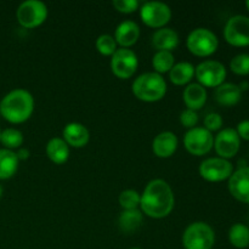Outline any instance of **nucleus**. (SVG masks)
<instances>
[{
  "mask_svg": "<svg viewBox=\"0 0 249 249\" xmlns=\"http://www.w3.org/2000/svg\"><path fill=\"white\" fill-rule=\"evenodd\" d=\"M174 204V192L169 184L162 179L151 180L141 195V212L150 218H165L172 213Z\"/></svg>",
  "mask_w": 249,
  "mask_h": 249,
  "instance_id": "f257e3e1",
  "label": "nucleus"
},
{
  "mask_svg": "<svg viewBox=\"0 0 249 249\" xmlns=\"http://www.w3.org/2000/svg\"><path fill=\"white\" fill-rule=\"evenodd\" d=\"M33 111L34 99L24 89L11 90L0 101V113L10 123L19 124L28 121Z\"/></svg>",
  "mask_w": 249,
  "mask_h": 249,
  "instance_id": "f03ea898",
  "label": "nucleus"
},
{
  "mask_svg": "<svg viewBox=\"0 0 249 249\" xmlns=\"http://www.w3.org/2000/svg\"><path fill=\"white\" fill-rule=\"evenodd\" d=\"M135 97L143 102H157L165 96L167 83L164 78L156 72H147L139 75L131 85Z\"/></svg>",
  "mask_w": 249,
  "mask_h": 249,
  "instance_id": "7ed1b4c3",
  "label": "nucleus"
},
{
  "mask_svg": "<svg viewBox=\"0 0 249 249\" xmlns=\"http://www.w3.org/2000/svg\"><path fill=\"white\" fill-rule=\"evenodd\" d=\"M215 243V233L211 225L203 221L192 223L182 233L185 249H212Z\"/></svg>",
  "mask_w": 249,
  "mask_h": 249,
  "instance_id": "20e7f679",
  "label": "nucleus"
},
{
  "mask_svg": "<svg viewBox=\"0 0 249 249\" xmlns=\"http://www.w3.org/2000/svg\"><path fill=\"white\" fill-rule=\"evenodd\" d=\"M189 51L199 57L213 55L219 46L218 36L207 28H196L189 34L186 40Z\"/></svg>",
  "mask_w": 249,
  "mask_h": 249,
  "instance_id": "39448f33",
  "label": "nucleus"
},
{
  "mask_svg": "<svg viewBox=\"0 0 249 249\" xmlns=\"http://www.w3.org/2000/svg\"><path fill=\"white\" fill-rule=\"evenodd\" d=\"M16 17L18 23L24 28H36L45 22L48 7L39 0H27L17 7Z\"/></svg>",
  "mask_w": 249,
  "mask_h": 249,
  "instance_id": "423d86ee",
  "label": "nucleus"
},
{
  "mask_svg": "<svg viewBox=\"0 0 249 249\" xmlns=\"http://www.w3.org/2000/svg\"><path fill=\"white\" fill-rule=\"evenodd\" d=\"M195 75H196L198 84L204 88H218L223 83H225L226 72L225 66L215 60H207L199 63L195 67Z\"/></svg>",
  "mask_w": 249,
  "mask_h": 249,
  "instance_id": "0eeeda50",
  "label": "nucleus"
},
{
  "mask_svg": "<svg viewBox=\"0 0 249 249\" xmlns=\"http://www.w3.org/2000/svg\"><path fill=\"white\" fill-rule=\"evenodd\" d=\"M199 175L209 182H220L230 179L233 173V165L230 160L220 157L207 158L199 164Z\"/></svg>",
  "mask_w": 249,
  "mask_h": 249,
  "instance_id": "6e6552de",
  "label": "nucleus"
},
{
  "mask_svg": "<svg viewBox=\"0 0 249 249\" xmlns=\"http://www.w3.org/2000/svg\"><path fill=\"white\" fill-rule=\"evenodd\" d=\"M184 145L191 155L204 156L214 147V136L204 126H195L185 134Z\"/></svg>",
  "mask_w": 249,
  "mask_h": 249,
  "instance_id": "1a4fd4ad",
  "label": "nucleus"
},
{
  "mask_svg": "<svg viewBox=\"0 0 249 249\" xmlns=\"http://www.w3.org/2000/svg\"><path fill=\"white\" fill-rule=\"evenodd\" d=\"M224 38L236 48L249 46V17L236 15L229 18L224 28Z\"/></svg>",
  "mask_w": 249,
  "mask_h": 249,
  "instance_id": "9d476101",
  "label": "nucleus"
},
{
  "mask_svg": "<svg viewBox=\"0 0 249 249\" xmlns=\"http://www.w3.org/2000/svg\"><path fill=\"white\" fill-rule=\"evenodd\" d=\"M139 67V58L130 49H117L111 56V71L119 79H129Z\"/></svg>",
  "mask_w": 249,
  "mask_h": 249,
  "instance_id": "9b49d317",
  "label": "nucleus"
},
{
  "mask_svg": "<svg viewBox=\"0 0 249 249\" xmlns=\"http://www.w3.org/2000/svg\"><path fill=\"white\" fill-rule=\"evenodd\" d=\"M141 21L151 28H163L172 18V10L160 1H147L140 7Z\"/></svg>",
  "mask_w": 249,
  "mask_h": 249,
  "instance_id": "f8f14e48",
  "label": "nucleus"
},
{
  "mask_svg": "<svg viewBox=\"0 0 249 249\" xmlns=\"http://www.w3.org/2000/svg\"><path fill=\"white\" fill-rule=\"evenodd\" d=\"M241 147V139L235 129H221L214 138V148L216 155L224 160L233 158L238 153Z\"/></svg>",
  "mask_w": 249,
  "mask_h": 249,
  "instance_id": "ddd939ff",
  "label": "nucleus"
},
{
  "mask_svg": "<svg viewBox=\"0 0 249 249\" xmlns=\"http://www.w3.org/2000/svg\"><path fill=\"white\" fill-rule=\"evenodd\" d=\"M231 196L242 203L249 204V167H241L229 179Z\"/></svg>",
  "mask_w": 249,
  "mask_h": 249,
  "instance_id": "4468645a",
  "label": "nucleus"
},
{
  "mask_svg": "<svg viewBox=\"0 0 249 249\" xmlns=\"http://www.w3.org/2000/svg\"><path fill=\"white\" fill-rule=\"evenodd\" d=\"M63 140L68 146L75 148H82L88 145L90 140V133L85 125L82 123H68L62 130Z\"/></svg>",
  "mask_w": 249,
  "mask_h": 249,
  "instance_id": "2eb2a0df",
  "label": "nucleus"
},
{
  "mask_svg": "<svg viewBox=\"0 0 249 249\" xmlns=\"http://www.w3.org/2000/svg\"><path fill=\"white\" fill-rule=\"evenodd\" d=\"M178 145L179 140L174 133L162 131L153 139L152 150L158 158H169L175 153Z\"/></svg>",
  "mask_w": 249,
  "mask_h": 249,
  "instance_id": "dca6fc26",
  "label": "nucleus"
},
{
  "mask_svg": "<svg viewBox=\"0 0 249 249\" xmlns=\"http://www.w3.org/2000/svg\"><path fill=\"white\" fill-rule=\"evenodd\" d=\"M140 38V27L134 21H123L114 32V40L122 48H130Z\"/></svg>",
  "mask_w": 249,
  "mask_h": 249,
  "instance_id": "f3484780",
  "label": "nucleus"
},
{
  "mask_svg": "<svg viewBox=\"0 0 249 249\" xmlns=\"http://www.w3.org/2000/svg\"><path fill=\"white\" fill-rule=\"evenodd\" d=\"M180 43L179 34L173 28H163L157 29L152 36V45L157 51H170L178 48Z\"/></svg>",
  "mask_w": 249,
  "mask_h": 249,
  "instance_id": "a211bd4d",
  "label": "nucleus"
},
{
  "mask_svg": "<svg viewBox=\"0 0 249 249\" xmlns=\"http://www.w3.org/2000/svg\"><path fill=\"white\" fill-rule=\"evenodd\" d=\"M207 97H208V94H207L206 88L202 87L198 83H190L185 88L184 95H182V99H184L187 108L196 112L206 105Z\"/></svg>",
  "mask_w": 249,
  "mask_h": 249,
  "instance_id": "6ab92c4d",
  "label": "nucleus"
},
{
  "mask_svg": "<svg viewBox=\"0 0 249 249\" xmlns=\"http://www.w3.org/2000/svg\"><path fill=\"white\" fill-rule=\"evenodd\" d=\"M214 96H215L216 102L221 106L232 107L241 101L242 91L240 87L233 83H223L218 88H215Z\"/></svg>",
  "mask_w": 249,
  "mask_h": 249,
  "instance_id": "aec40b11",
  "label": "nucleus"
},
{
  "mask_svg": "<svg viewBox=\"0 0 249 249\" xmlns=\"http://www.w3.org/2000/svg\"><path fill=\"white\" fill-rule=\"evenodd\" d=\"M46 156L55 164H63L70 158V146L61 138H53L46 145Z\"/></svg>",
  "mask_w": 249,
  "mask_h": 249,
  "instance_id": "412c9836",
  "label": "nucleus"
},
{
  "mask_svg": "<svg viewBox=\"0 0 249 249\" xmlns=\"http://www.w3.org/2000/svg\"><path fill=\"white\" fill-rule=\"evenodd\" d=\"M18 162L15 151L0 148V180H6L14 177L18 169Z\"/></svg>",
  "mask_w": 249,
  "mask_h": 249,
  "instance_id": "4be33fe9",
  "label": "nucleus"
},
{
  "mask_svg": "<svg viewBox=\"0 0 249 249\" xmlns=\"http://www.w3.org/2000/svg\"><path fill=\"white\" fill-rule=\"evenodd\" d=\"M194 77L195 67L192 66V63L186 62V61L175 63L172 70L169 71L170 82L175 85H179V87H182V85L186 84L189 85Z\"/></svg>",
  "mask_w": 249,
  "mask_h": 249,
  "instance_id": "5701e85b",
  "label": "nucleus"
},
{
  "mask_svg": "<svg viewBox=\"0 0 249 249\" xmlns=\"http://www.w3.org/2000/svg\"><path fill=\"white\" fill-rule=\"evenodd\" d=\"M143 215L142 212L139 209H133V211H123L119 215L118 225L122 232L124 233H133L142 225Z\"/></svg>",
  "mask_w": 249,
  "mask_h": 249,
  "instance_id": "b1692460",
  "label": "nucleus"
},
{
  "mask_svg": "<svg viewBox=\"0 0 249 249\" xmlns=\"http://www.w3.org/2000/svg\"><path fill=\"white\" fill-rule=\"evenodd\" d=\"M229 241L235 248L245 249L249 247V228L245 224H233L229 230Z\"/></svg>",
  "mask_w": 249,
  "mask_h": 249,
  "instance_id": "393cba45",
  "label": "nucleus"
},
{
  "mask_svg": "<svg viewBox=\"0 0 249 249\" xmlns=\"http://www.w3.org/2000/svg\"><path fill=\"white\" fill-rule=\"evenodd\" d=\"M174 65L175 58L170 51H157L152 58V66L158 74L169 72Z\"/></svg>",
  "mask_w": 249,
  "mask_h": 249,
  "instance_id": "a878e982",
  "label": "nucleus"
},
{
  "mask_svg": "<svg viewBox=\"0 0 249 249\" xmlns=\"http://www.w3.org/2000/svg\"><path fill=\"white\" fill-rule=\"evenodd\" d=\"M0 142L5 146L7 150H18L23 143V134L15 128H7L1 131L0 135Z\"/></svg>",
  "mask_w": 249,
  "mask_h": 249,
  "instance_id": "bb28decb",
  "label": "nucleus"
},
{
  "mask_svg": "<svg viewBox=\"0 0 249 249\" xmlns=\"http://www.w3.org/2000/svg\"><path fill=\"white\" fill-rule=\"evenodd\" d=\"M141 195L135 190H124L119 195V204L123 211H133L140 207Z\"/></svg>",
  "mask_w": 249,
  "mask_h": 249,
  "instance_id": "cd10ccee",
  "label": "nucleus"
},
{
  "mask_svg": "<svg viewBox=\"0 0 249 249\" xmlns=\"http://www.w3.org/2000/svg\"><path fill=\"white\" fill-rule=\"evenodd\" d=\"M96 49L101 55L112 56L117 50V43L114 36L109 34H101L96 39Z\"/></svg>",
  "mask_w": 249,
  "mask_h": 249,
  "instance_id": "c85d7f7f",
  "label": "nucleus"
},
{
  "mask_svg": "<svg viewBox=\"0 0 249 249\" xmlns=\"http://www.w3.org/2000/svg\"><path fill=\"white\" fill-rule=\"evenodd\" d=\"M230 68L235 74L248 75L249 74V53H238L231 60Z\"/></svg>",
  "mask_w": 249,
  "mask_h": 249,
  "instance_id": "c756f323",
  "label": "nucleus"
},
{
  "mask_svg": "<svg viewBox=\"0 0 249 249\" xmlns=\"http://www.w3.org/2000/svg\"><path fill=\"white\" fill-rule=\"evenodd\" d=\"M112 5L117 11L122 12V14H131L139 9L140 2L138 0H114Z\"/></svg>",
  "mask_w": 249,
  "mask_h": 249,
  "instance_id": "7c9ffc66",
  "label": "nucleus"
},
{
  "mask_svg": "<svg viewBox=\"0 0 249 249\" xmlns=\"http://www.w3.org/2000/svg\"><path fill=\"white\" fill-rule=\"evenodd\" d=\"M180 123L187 129H192L197 125L198 123V113L196 111H192V109H184V111L180 113Z\"/></svg>",
  "mask_w": 249,
  "mask_h": 249,
  "instance_id": "2f4dec72",
  "label": "nucleus"
},
{
  "mask_svg": "<svg viewBox=\"0 0 249 249\" xmlns=\"http://www.w3.org/2000/svg\"><path fill=\"white\" fill-rule=\"evenodd\" d=\"M223 123L224 121L219 113H209L204 118V128L211 131V133L220 130Z\"/></svg>",
  "mask_w": 249,
  "mask_h": 249,
  "instance_id": "473e14b6",
  "label": "nucleus"
},
{
  "mask_svg": "<svg viewBox=\"0 0 249 249\" xmlns=\"http://www.w3.org/2000/svg\"><path fill=\"white\" fill-rule=\"evenodd\" d=\"M235 130L238 134V136H240V139L249 141V119L240 122L237 124V126H236Z\"/></svg>",
  "mask_w": 249,
  "mask_h": 249,
  "instance_id": "72a5a7b5",
  "label": "nucleus"
},
{
  "mask_svg": "<svg viewBox=\"0 0 249 249\" xmlns=\"http://www.w3.org/2000/svg\"><path fill=\"white\" fill-rule=\"evenodd\" d=\"M29 155H31L29 150H27V148H24V147H19L16 152V156H17V158H18V160H28Z\"/></svg>",
  "mask_w": 249,
  "mask_h": 249,
  "instance_id": "f704fd0d",
  "label": "nucleus"
},
{
  "mask_svg": "<svg viewBox=\"0 0 249 249\" xmlns=\"http://www.w3.org/2000/svg\"><path fill=\"white\" fill-rule=\"evenodd\" d=\"M2 194H4V189H2V186L0 185V198L2 197Z\"/></svg>",
  "mask_w": 249,
  "mask_h": 249,
  "instance_id": "c9c22d12",
  "label": "nucleus"
},
{
  "mask_svg": "<svg viewBox=\"0 0 249 249\" xmlns=\"http://www.w3.org/2000/svg\"><path fill=\"white\" fill-rule=\"evenodd\" d=\"M246 6H247V9H248V11H249V0H248V1H246Z\"/></svg>",
  "mask_w": 249,
  "mask_h": 249,
  "instance_id": "e433bc0d",
  "label": "nucleus"
},
{
  "mask_svg": "<svg viewBox=\"0 0 249 249\" xmlns=\"http://www.w3.org/2000/svg\"><path fill=\"white\" fill-rule=\"evenodd\" d=\"M130 249H140V248H130Z\"/></svg>",
  "mask_w": 249,
  "mask_h": 249,
  "instance_id": "4c0bfd02",
  "label": "nucleus"
},
{
  "mask_svg": "<svg viewBox=\"0 0 249 249\" xmlns=\"http://www.w3.org/2000/svg\"><path fill=\"white\" fill-rule=\"evenodd\" d=\"M0 135H1V130H0Z\"/></svg>",
  "mask_w": 249,
  "mask_h": 249,
  "instance_id": "58836bf2",
  "label": "nucleus"
}]
</instances>
